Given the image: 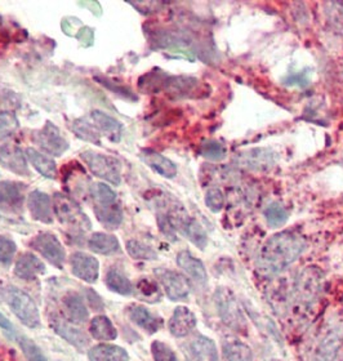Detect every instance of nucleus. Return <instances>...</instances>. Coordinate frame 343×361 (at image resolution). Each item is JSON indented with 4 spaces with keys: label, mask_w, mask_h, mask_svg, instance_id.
<instances>
[{
    "label": "nucleus",
    "mask_w": 343,
    "mask_h": 361,
    "mask_svg": "<svg viewBox=\"0 0 343 361\" xmlns=\"http://www.w3.org/2000/svg\"><path fill=\"white\" fill-rule=\"evenodd\" d=\"M79 6L90 9V12L93 15H96V16L102 15V8H101V6H99L97 1H81V3H79Z\"/></svg>",
    "instance_id": "nucleus-49"
},
{
    "label": "nucleus",
    "mask_w": 343,
    "mask_h": 361,
    "mask_svg": "<svg viewBox=\"0 0 343 361\" xmlns=\"http://www.w3.org/2000/svg\"><path fill=\"white\" fill-rule=\"evenodd\" d=\"M94 213L102 225L108 230H115L123 222V209L119 204L94 205Z\"/></svg>",
    "instance_id": "nucleus-26"
},
{
    "label": "nucleus",
    "mask_w": 343,
    "mask_h": 361,
    "mask_svg": "<svg viewBox=\"0 0 343 361\" xmlns=\"http://www.w3.org/2000/svg\"><path fill=\"white\" fill-rule=\"evenodd\" d=\"M75 37L79 40L81 47L84 48H90L93 45L94 42V30L90 26H81Z\"/></svg>",
    "instance_id": "nucleus-46"
},
{
    "label": "nucleus",
    "mask_w": 343,
    "mask_h": 361,
    "mask_svg": "<svg viewBox=\"0 0 343 361\" xmlns=\"http://www.w3.org/2000/svg\"><path fill=\"white\" fill-rule=\"evenodd\" d=\"M25 186L13 180H0V209L16 210L22 205Z\"/></svg>",
    "instance_id": "nucleus-16"
},
{
    "label": "nucleus",
    "mask_w": 343,
    "mask_h": 361,
    "mask_svg": "<svg viewBox=\"0 0 343 361\" xmlns=\"http://www.w3.org/2000/svg\"><path fill=\"white\" fill-rule=\"evenodd\" d=\"M96 81H99L101 85L106 87L108 90H112V93H117V96H120L123 99H135L131 90H128L126 87L117 84L115 81H108L106 78H99V76H96Z\"/></svg>",
    "instance_id": "nucleus-44"
},
{
    "label": "nucleus",
    "mask_w": 343,
    "mask_h": 361,
    "mask_svg": "<svg viewBox=\"0 0 343 361\" xmlns=\"http://www.w3.org/2000/svg\"><path fill=\"white\" fill-rule=\"evenodd\" d=\"M90 195L94 205H108L117 203V192L106 183H94L90 187Z\"/></svg>",
    "instance_id": "nucleus-35"
},
{
    "label": "nucleus",
    "mask_w": 343,
    "mask_h": 361,
    "mask_svg": "<svg viewBox=\"0 0 343 361\" xmlns=\"http://www.w3.org/2000/svg\"><path fill=\"white\" fill-rule=\"evenodd\" d=\"M44 272V263L30 252L22 253L15 266V275L22 280H34Z\"/></svg>",
    "instance_id": "nucleus-18"
},
{
    "label": "nucleus",
    "mask_w": 343,
    "mask_h": 361,
    "mask_svg": "<svg viewBox=\"0 0 343 361\" xmlns=\"http://www.w3.org/2000/svg\"><path fill=\"white\" fill-rule=\"evenodd\" d=\"M88 246L92 252L102 255H112L120 252V243L114 235L105 233H94L88 240Z\"/></svg>",
    "instance_id": "nucleus-22"
},
{
    "label": "nucleus",
    "mask_w": 343,
    "mask_h": 361,
    "mask_svg": "<svg viewBox=\"0 0 343 361\" xmlns=\"http://www.w3.org/2000/svg\"><path fill=\"white\" fill-rule=\"evenodd\" d=\"M90 361H129V356L123 347L115 344H97L88 352Z\"/></svg>",
    "instance_id": "nucleus-23"
},
{
    "label": "nucleus",
    "mask_w": 343,
    "mask_h": 361,
    "mask_svg": "<svg viewBox=\"0 0 343 361\" xmlns=\"http://www.w3.org/2000/svg\"><path fill=\"white\" fill-rule=\"evenodd\" d=\"M88 117L92 120V123L97 128L99 135L106 137L111 142H115V144L120 142V140L123 137V126L119 120L99 110L92 111Z\"/></svg>",
    "instance_id": "nucleus-13"
},
{
    "label": "nucleus",
    "mask_w": 343,
    "mask_h": 361,
    "mask_svg": "<svg viewBox=\"0 0 343 361\" xmlns=\"http://www.w3.org/2000/svg\"><path fill=\"white\" fill-rule=\"evenodd\" d=\"M106 285L110 290L115 292L117 294L122 296H129L133 293V285L131 283V280L126 278L123 272L117 270V269H111L106 274Z\"/></svg>",
    "instance_id": "nucleus-32"
},
{
    "label": "nucleus",
    "mask_w": 343,
    "mask_h": 361,
    "mask_svg": "<svg viewBox=\"0 0 343 361\" xmlns=\"http://www.w3.org/2000/svg\"><path fill=\"white\" fill-rule=\"evenodd\" d=\"M0 164L9 171L28 177L30 169L27 167L26 155L17 144H6L0 146Z\"/></svg>",
    "instance_id": "nucleus-11"
},
{
    "label": "nucleus",
    "mask_w": 343,
    "mask_h": 361,
    "mask_svg": "<svg viewBox=\"0 0 343 361\" xmlns=\"http://www.w3.org/2000/svg\"><path fill=\"white\" fill-rule=\"evenodd\" d=\"M30 246L40 253L56 269L62 270L66 252L60 239L52 233H40L30 242Z\"/></svg>",
    "instance_id": "nucleus-7"
},
{
    "label": "nucleus",
    "mask_w": 343,
    "mask_h": 361,
    "mask_svg": "<svg viewBox=\"0 0 343 361\" xmlns=\"http://www.w3.org/2000/svg\"><path fill=\"white\" fill-rule=\"evenodd\" d=\"M225 204V198L222 191L218 189L208 190L206 195V205H207L213 213H218Z\"/></svg>",
    "instance_id": "nucleus-43"
},
{
    "label": "nucleus",
    "mask_w": 343,
    "mask_h": 361,
    "mask_svg": "<svg viewBox=\"0 0 343 361\" xmlns=\"http://www.w3.org/2000/svg\"><path fill=\"white\" fill-rule=\"evenodd\" d=\"M135 290L138 293V297L149 303L159 302L162 298V292H160L159 285L153 280L147 279V278H144L137 283Z\"/></svg>",
    "instance_id": "nucleus-34"
},
{
    "label": "nucleus",
    "mask_w": 343,
    "mask_h": 361,
    "mask_svg": "<svg viewBox=\"0 0 343 361\" xmlns=\"http://www.w3.org/2000/svg\"><path fill=\"white\" fill-rule=\"evenodd\" d=\"M74 17H66L63 18L62 22H61V27H62L63 33L66 35L72 36V31H74V24H78L79 19L75 18V21H72Z\"/></svg>",
    "instance_id": "nucleus-48"
},
{
    "label": "nucleus",
    "mask_w": 343,
    "mask_h": 361,
    "mask_svg": "<svg viewBox=\"0 0 343 361\" xmlns=\"http://www.w3.org/2000/svg\"><path fill=\"white\" fill-rule=\"evenodd\" d=\"M19 126L17 117L9 111H0V140L8 138Z\"/></svg>",
    "instance_id": "nucleus-38"
},
{
    "label": "nucleus",
    "mask_w": 343,
    "mask_h": 361,
    "mask_svg": "<svg viewBox=\"0 0 343 361\" xmlns=\"http://www.w3.org/2000/svg\"><path fill=\"white\" fill-rule=\"evenodd\" d=\"M181 226H182L181 228H182L183 234L187 236L190 242L194 245H196L201 251H204L208 244L207 233L204 231V228L201 227L198 221L192 219V218H186Z\"/></svg>",
    "instance_id": "nucleus-31"
},
{
    "label": "nucleus",
    "mask_w": 343,
    "mask_h": 361,
    "mask_svg": "<svg viewBox=\"0 0 343 361\" xmlns=\"http://www.w3.org/2000/svg\"><path fill=\"white\" fill-rule=\"evenodd\" d=\"M81 160L90 168V173L99 178L108 180V183L119 186L122 182V162L115 158L94 151H83Z\"/></svg>",
    "instance_id": "nucleus-4"
},
{
    "label": "nucleus",
    "mask_w": 343,
    "mask_h": 361,
    "mask_svg": "<svg viewBox=\"0 0 343 361\" xmlns=\"http://www.w3.org/2000/svg\"><path fill=\"white\" fill-rule=\"evenodd\" d=\"M185 353L189 361H218L216 344L203 335H199L186 344Z\"/></svg>",
    "instance_id": "nucleus-15"
},
{
    "label": "nucleus",
    "mask_w": 343,
    "mask_h": 361,
    "mask_svg": "<svg viewBox=\"0 0 343 361\" xmlns=\"http://www.w3.org/2000/svg\"><path fill=\"white\" fill-rule=\"evenodd\" d=\"M16 251H17V245L12 239L0 236V265L9 266L13 261Z\"/></svg>",
    "instance_id": "nucleus-40"
},
{
    "label": "nucleus",
    "mask_w": 343,
    "mask_h": 361,
    "mask_svg": "<svg viewBox=\"0 0 343 361\" xmlns=\"http://www.w3.org/2000/svg\"><path fill=\"white\" fill-rule=\"evenodd\" d=\"M3 297L12 312L17 316L21 323L27 328H37L40 325V314L35 302L27 293L16 287L4 289Z\"/></svg>",
    "instance_id": "nucleus-3"
},
{
    "label": "nucleus",
    "mask_w": 343,
    "mask_h": 361,
    "mask_svg": "<svg viewBox=\"0 0 343 361\" xmlns=\"http://www.w3.org/2000/svg\"><path fill=\"white\" fill-rule=\"evenodd\" d=\"M19 347L24 352L25 358L28 361H47L43 352L40 351V349L36 346L35 343L33 342L31 339H28L27 337H19L18 339Z\"/></svg>",
    "instance_id": "nucleus-39"
},
{
    "label": "nucleus",
    "mask_w": 343,
    "mask_h": 361,
    "mask_svg": "<svg viewBox=\"0 0 343 361\" xmlns=\"http://www.w3.org/2000/svg\"><path fill=\"white\" fill-rule=\"evenodd\" d=\"M151 352L155 361H178L176 353L172 351L171 347L160 341H153L151 344Z\"/></svg>",
    "instance_id": "nucleus-41"
},
{
    "label": "nucleus",
    "mask_w": 343,
    "mask_h": 361,
    "mask_svg": "<svg viewBox=\"0 0 343 361\" xmlns=\"http://www.w3.org/2000/svg\"><path fill=\"white\" fill-rule=\"evenodd\" d=\"M131 320L149 333H156L162 328V320L155 316L144 306H132L129 310Z\"/></svg>",
    "instance_id": "nucleus-25"
},
{
    "label": "nucleus",
    "mask_w": 343,
    "mask_h": 361,
    "mask_svg": "<svg viewBox=\"0 0 343 361\" xmlns=\"http://www.w3.org/2000/svg\"><path fill=\"white\" fill-rule=\"evenodd\" d=\"M216 303L218 314L228 328L234 329L236 332H240L245 328V317L242 312V308L230 290L218 288L216 292Z\"/></svg>",
    "instance_id": "nucleus-5"
},
{
    "label": "nucleus",
    "mask_w": 343,
    "mask_h": 361,
    "mask_svg": "<svg viewBox=\"0 0 343 361\" xmlns=\"http://www.w3.org/2000/svg\"><path fill=\"white\" fill-rule=\"evenodd\" d=\"M72 274L88 284H94L99 276V262L84 252L72 253L70 258Z\"/></svg>",
    "instance_id": "nucleus-10"
},
{
    "label": "nucleus",
    "mask_w": 343,
    "mask_h": 361,
    "mask_svg": "<svg viewBox=\"0 0 343 361\" xmlns=\"http://www.w3.org/2000/svg\"><path fill=\"white\" fill-rule=\"evenodd\" d=\"M265 218L270 227H280L284 225L288 219V213L285 208L281 207L279 203H272L271 205L265 209Z\"/></svg>",
    "instance_id": "nucleus-37"
},
{
    "label": "nucleus",
    "mask_w": 343,
    "mask_h": 361,
    "mask_svg": "<svg viewBox=\"0 0 343 361\" xmlns=\"http://www.w3.org/2000/svg\"><path fill=\"white\" fill-rule=\"evenodd\" d=\"M0 328L6 332H8L9 334L13 333V325L9 321L8 319L6 316L3 315L0 312Z\"/></svg>",
    "instance_id": "nucleus-50"
},
{
    "label": "nucleus",
    "mask_w": 343,
    "mask_h": 361,
    "mask_svg": "<svg viewBox=\"0 0 343 361\" xmlns=\"http://www.w3.org/2000/svg\"><path fill=\"white\" fill-rule=\"evenodd\" d=\"M195 326H196V317L191 310L185 306L177 307L174 310L169 320V330L174 337L177 338L186 337L187 334L192 332Z\"/></svg>",
    "instance_id": "nucleus-17"
},
{
    "label": "nucleus",
    "mask_w": 343,
    "mask_h": 361,
    "mask_svg": "<svg viewBox=\"0 0 343 361\" xmlns=\"http://www.w3.org/2000/svg\"><path fill=\"white\" fill-rule=\"evenodd\" d=\"M63 306L67 312L69 319L75 324H83L88 320V310L83 299L76 293H70L63 299Z\"/></svg>",
    "instance_id": "nucleus-28"
},
{
    "label": "nucleus",
    "mask_w": 343,
    "mask_h": 361,
    "mask_svg": "<svg viewBox=\"0 0 343 361\" xmlns=\"http://www.w3.org/2000/svg\"><path fill=\"white\" fill-rule=\"evenodd\" d=\"M177 263L182 270L200 284L207 283V270L203 262L195 258L189 251H182L177 255Z\"/></svg>",
    "instance_id": "nucleus-21"
},
{
    "label": "nucleus",
    "mask_w": 343,
    "mask_h": 361,
    "mask_svg": "<svg viewBox=\"0 0 343 361\" xmlns=\"http://www.w3.org/2000/svg\"><path fill=\"white\" fill-rule=\"evenodd\" d=\"M126 252L133 258L140 261H153L158 258V253L153 251L151 246L146 245L138 240H129L126 242Z\"/></svg>",
    "instance_id": "nucleus-36"
},
{
    "label": "nucleus",
    "mask_w": 343,
    "mask_h": 361,
    "mask_svg": "<svg viewBox=\"0 0 343 361\" xmlns=\"http://www.w3.org/2000/svg\"><path fill=\"white\" fill-rule=\"evenodd\" d=\"M90 334L97 341H114L117 339V330L108 316L99 315L92 319L90 326Z\"/></svg>",
    "instance_id": "nucleus-27"
},
{
    "label": "nucleus",
    "mask_w": 343,
    "mask_h": 361,
    "mask_svg": "<svg viewBox=\"0 0 343 361\" xmlns=\"http://www.w3.org/2000/svg\"><path fill=\"white\" fill-rule=\"evenodd\" d=\"M306 248V242L293 233L274 235L262 246L257 260V270L265 276L276 275L289 267Z\"/></svg>",
    "instance_id": "nucleus-1"
},
{
    "label": "nucleus",
    "mask_w": 343,
    "mask_h": 361,
    "mask_svg": "<svg viewBox=\"0 0 343 361\" xmlns=\"http://www.w3.org/2000/svg\"><path fill=\"white\" fill-rule=\"evenodd\" d=\"M27 207L33 219L47 225L53 222V204L49 195H47L43 191H31L27 199Z\"/></svg>",
    "instance_id": "nucleus-12"
},
{
    "label": "nucleus",
    "mask_w": 343,
    "mask_h": 361,
    "mask_svg": "<svg viewBox=\"0 0 343 361\" xmlns=\"http://www.w3.org/2000/svg\"><path fill=\"white\" fill-rule=\"evenodd\" d=\"M52 328H53L56 333L60 334L62 338H65L67 342L74 344L75 347L84 349L90 343V339L85 334L83 333L79 329L74 328L69 323L63 321L61 319H53L52 320Z\"/></svg>",
    "instance_id": "nucleus-24"
},
{
    "label": "nucleus",
    "mask_w": 343,
    "mask_h": 361,
    "mask_svg": "<svg viewBox=\"0 0 343 361\" xmlns=\"http://www.w3.org/2000/svg\"><path fill=\"white\" fill-rule=\"evenodd\" d=\"M87 298H88V301H90L92 308H94V311H99V310H101V308L103 307L102 299L99 298V294H97L94 290L87 289Z\"/></svg>",
    "instance_id": "nucleus-47"
},
{
    "label": "nucleus",
    "mask_w": 343,
    "mask_h": 361,
    "mask_svg": "<svg viewBox=\"0 0 343 361\" xmlns=\"http://www.w3.org/2000/svg\"><path fill=\"white\" fill-rule=\"evenodd\" d=\"M53 210L58 221L75 233L90 231L92 224L83 212L81 205L74 199L57 192L53 198Z\"/></svg>",
    "instance_id": "nucleus-2"
},
{
    "label": "nucleus",
    "mask_w": 343,
    "mask_h": 361,
    "mask_svg": "<svg viewBox=\"0 0 343 361\" xmlns=\"http://www.w3.org/2000/svg\"><path fill=\"white\" fill-rule=\"evenodd\" d=\"M200 153L209 160H221L226 155L225 147L218 142H208L201 146Z\"/></svg>",
    "instance_id": "nucleus-42"
},
{
    "label": "nucleus",
    "mask_w": 343,
    "mask_h": 361,
    "mask_svg": "<svg viewBox=\"0 0 343 361\" xmlns=\"http://www.w3.org/2000/svg\"><path fill=\"white\" fill-rule=\"evenodd\" d=\"M158 225H159L162 234L165 235L167 239H169L171 242L177 240L176 227L172 222L171 217L167 216V215H158Z\"/></svg>",
    "instance_id": "nucleus-45"
},
{
    "label": "nucleus",
    "mask_w": 343,
    "mask_h": 361,
    "mask_svg": "<svg viewBox=\"0 0 343 361\" xmlns=\"http://www.w3.org/2000/svg\"><path fill=\"white\" fill-rule=\"evenodd\" d=\"M25 155L28 162L34 167L39 174L48 180H54L57 176V165L52 158L44 153H39L35 149L28 147L25 150Z\"/></svg>",
    "instance_id": "nucleus-20"
},
{
    "label": "nucleus",
    "mask_w": 343,
    "mask_h": 361,
    "mask_svg": "<svg viewBox=\"0 0 343 361\" xmlns=\"http://www.w3.org/2000/svg\"><path fill=\"white\" fill-rule=\"evenodd\" d=\"M323 274L316 267H307L298 276L293 298L299 305H310L320 293Z\"/></svg>",
    "instance_id": "nucleus-6"
},
{
    "label": "nucleus",
    "mask_w": 343,
    "mask_h": 361,
    "mask_svg": "<svg viewBox=\"0 0 343 361\" xmlns=\"http://www.w3.org/2000/svg\"><path fill=\"white\" fill-rule=\"evenodd\" d=\"M155 274L169 299L182 301V299L189 297L191 287H190L189 280L186 279L183 275L174 272V271L164 270V269L156 270Z\"/></svg>",
    "instance_id": "nucleus-9"
},
{
    "label": "nucleus",
    "mask_w": 343,
    "mask_h": 361,
    "mask_svg": "<svg viewBox=\"0 0 343 361\" xmlns=\"http://www.w3.org/2000/svg\"><path fill=\"white\" fill-rule=\"evenodd\" d=\"M33 142L52 156H61L69 150V142L52 121H47L40 131H36L33 135Z\"/></svg>",
    "instance_id": "nucleus-8"
},
{
    "label": "nucleus",
    "mask_w": 343,
    "mask_h": 361,
    "mask_svg": "<svg viewBox=\"0 0 343 361\" xmlns=\"http://www.w3.org/2000/svg\"><path fill=\"white\" fill-rule=\"evenodd\" d=\"M141 159L149 168H151L164 178L171 180L177 176V165L162 153H155L153 150H144L141 153Z\"/></svg>",
    "instance_id": "nucleus-19"
},
{
    "label": "nucleus",
    "mask_w": 343,
    "mask_h": 361,
    "mask_svg": "<svg viewBox=\"0 0 343 361\" xmlns=\"http://www.w3.org/2000/svg\"><path fill=\"white\" fill-rule=\"evenodd\" d=\"M72 132L76 135L78 138L83 141H87L90 144H101V137L96 126L92 123L90 117H79L74 120L72 126Z\"/></svg>",
    "instance_id": "nucleus-29"
},
{
    "label": "nucleus",
    "mask_w": 343,
    "mask_h": 361,
    "mask_svg": "<svg viewBox=\"0 0 343 361\" xmlns=\"http://www.w3.org/2000/svg\"><path fill=\"white\" fill-rule=\"evenodd\" d=\"M341 339L342 335L340 332L328 334L316 351L315 361H335Z\"/></svg>",
    "instance_id": "nucleus-30"
},
{
    "label": "nucleus",
    "mask_w": 343,
    "mask_h": 361,
    "mask_svg": "<svg viewBox=\"0 0 343 361\" xmlns=\"http://www.w3.org/2000/svg\"><path fill=\"white\" fill-rule=\"evenodd\" d=\"M224 358L226 361H252V350L243 342L231 341L224 344Z\"/></svg>",
    "instance_id": "nucleus-33"
},
{
    "label": "nucleus",
    "mask_w": 343,
    "mask_h": 361,
    "mask_svg": "<svg viewBox=\"0 0 343 361\" xmlns=\"http://www.w3.org/2000/svg\"><path fill=\"white\" fill-rule=\"evenodd\" d=\"M240 167L253 169V171H263L272 167L275 162V155L266 149H253L249 151L239 153L235 159Z\"/></svg>",
    "instance_id": "nucleus-14"
}]
</instances>
